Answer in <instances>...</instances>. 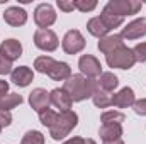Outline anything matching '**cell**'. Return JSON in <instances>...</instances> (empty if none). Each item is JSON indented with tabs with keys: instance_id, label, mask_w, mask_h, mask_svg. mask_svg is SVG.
<instances>
[{
	"instance_id": "obj_5",
	"label": "cell",
	"mask_w": 146,
	"mask_h": 144,
	"mask_svg": "<svg viewBox=\"0 0 146 144\" xmlns=\"http://www.w3.org/2000/svg\"><path fill=\"white\" fill-rule=\"evenodd\" d=\"M78 68H80L82 75L85 78H88V80H95V78H99L102 75V65H100V61L95 56H92V54H83L78 59Z\"/></svg>"
},
{
	"instance_id": "obj_2",
	"label": "cell",
	"mask_w": 146,
	"mask_h": 144,
	"mask_svg": "<svg viewBox=\"0 0 146 144\" xmlns=\"http://www.w3.org/2000/svg\"><path fill=\"white\" fill-rule=\"evenodd\" d=\"M76 124H78V115H76L73 110L60 112V114H58V119H56V122H54V126L49 129V136H51L54 141L65 139L66 136H70V132L76 127Z\"/></svg>"
},
{
	"instance_id": "obj_22",
	"label": "cell",
	"mask_w": 146,
	"mask_h": 144,
	"mask_svg": "<svg viewBox=\"0 0 146 144\" xmlns=\"http://www.w3.org/2000/svg\"><path fill=\"white\" fill-rule=\"evenodd\" d=\"M92 100H94V105L99 108H107L109 105H112V95L109 92L97 88V87H95V92L92 95Z\"/></svg>"
},
{
	"instance_id": "obj_1",
	"label": "cell",
	"mask_w": 146,
	"mask_h": 144,
	"mask_svg": "<svg viewBox=\"0 0 146 144\" xmlns=\"http://www.w3.org/2000/svg\"><path fill=\"white\" fill-rule=\"evenodd\" d=\"M63 90L70 95L73 102H83L87 98H90L95 92V80H88L83 75H72L65 85Z\"/></svg>"
},
{
	"instance_id": "obj_20",
	"label": "cell",
	"mask_w": 146,
	"mask_h": 144,
	"mask_svg": "<svg viewBox=\"0 0 146 144\" xmlns=\"http://www.w3.org/2000/svg\"><path fill=\"white\" fill-rule=\"evenodd\" d=\"M87 31L92 34V36L99 37V39H102V37L109 36L110 29L102 22V19L100 17H92L88 22H87Z\"/></svg>"
},
{
	"instance_id": "obj_8",
	"label": "cell",
	"mask_w": 146,
	"mask_h": 144,
	"mask_svg": "<svg viewBox=\"0 0 146 144\" xmlns=\"http://www.w3.org/2000/svg\"><path fill=\"white\" fill-rule=\"evenodd\" d=\"M110 10L121 17H126V15H134L141 10L143 3L138 2V0H110L107 3Z\"/></svg>"
},
{
	"instance_id": "obj_24",
	"label": "cell",
	"mask_w": 146,
	"mask_h": 144,
	"mask_svg": "<svg viewBox=\"0 0 146 144\" xmlns=\"http://www.w3.org/2000/svg\"><path fill=\"white\" fill-rule=\"evenodd\" d=\"M22 104V97L19 93H7L2 100H0V110H7L10 112L12 108H15L17 105Z\"/></svg>"
},
{
	"instance_id": "obj_15",
	"label": "cell",
	"mask_w": 146,
	"mask_h": 144,
	"mask_svg": "<svg viewBox=\"0 0 146 144\" xmlns=\"http://www.w3.org/2000/svg\"><path fill=\"white\" fill-rule=\"evenodd\" d=\"M33 80H34V73L29 66H19V68L12 70V73H10V81H14V85L22 87V88L31 85Z\"/></svg>"
},
{
	"instance_id": "obj_37",
	"label": "cell",
	"mask_w": 146,
	"mask_h": 144,
	"mask_svg": "<svg viewBox=\"0 0 146 144\" xmlns=\"http://www.w3.org/2000/svg\"><path fill=\"white\" fill-rule=\"evenodd\" d=\"M104 144H124L122 141H114V143H104Z\"/></svg>"
},
{
	"instance_id": "obj_26",
	"label": "cell",
	"mask_w": 146,
	"mask_h": 144,
	"mask_svg": "<svg viewBox=\"0 0 146 144\" xmlns=\"http://www.w3.org/2000/svg\"><path fill=\"white\" fill-rule=\"evenodd\" d=\"M56 119H58V112H54V110H51V108H44L42 112H39V120H41V124L46 126L48 129H51V127L54 126Z\"/></svg>"
},
{
	"instance_id": "obj_28",
	"label": "cell",
	"mask_w": 146,
	"mask_h": 144,
	"mask_svg": "<svg viewBox=\"0 0 146 144\" xmlns=\"http://www.w3.org/2000/svg\"><path fill=\"white\" fill-rule=\"evenodd\" d=\"M133 54L136 58V63H146V42H139L133 48Z\"/></svg>"
},
{
	"instance_id": "obj_38",
	"label": "cell",
	"mask_w": 146,
	"mask_h": 144,
	"mask_svg": "<svg viewBox=\"0 0 146 144\" xmlns=\"http://www.w3.org/2000/svg\"><path fill=\"white\" fill-rule=\"evenodd\" d=\"M0 132H2V131H0Z\"/></svg>"
},
{
	"instance_id": "obj_35",
	"label": "cell",
	"mask_w": 146,
	"mask_h": 144,
	"mask_svg": "<svg viewBox=\"0 0 146 144\" xmlns=\"http://www.w3.org/2000/svg\"><path fill=\"white\" fill-rule=\"evenodd\" d=\"M63 144H85V139L83 137H72V139L65 141Z\"/></svg>"
},
{
	"instance_id": "obj_16",
	"label": "cell",
	"mask_w": 146,
	"mask_h": 144,
	"mask_svg": "<svg viewBox=\"0 0 146 144\" xmlns=\"http://www.w3.org/2000/svg\"><path fill=\"white\" fill-rule=\"evenodd\" d=\"M121 46H124V39L121 37V34H112V36L102 37V39L99 41V44H97L99 51L104 53L106 56L110 54L112 51H115L117 48H121Z\"/></svg>"
},
{
	"instance_id": "obj_19",
	"label": "cell",
	"mask_w": 146,
	"mask_h": 144,
	"mask_svg": "<svg viewBox=\"0 0 146 144\" xmlns=\"http://www.w3.org/2000/svg\"><path fill=\"white\" fill-rule=\"evenodd\" d=\"M95 87L100 88V90H104V92H109L110 93V92H114V90L119 87V78H117L114 73L106 71L95 80Z\"/></svg>"
},
{
	"instance_id": "obj_4",
	"label": "cell",
	"mask_w": 146,
	"mask_h": 144,
	"mask_svg": "<svg viewBox=\"0 0 146 144\" xmlns=\"http://www.w3.org/2000/svg\"><path fill=\"white\" fill-rule=\"evenodd\" d=\"M85 37L82 36V32L78 29H72L68 31L63 41H61V46H63V51L66 54H78L80 51L85 49Z\"/></svg>"
},
{
	"instance_id": "obj_14",
	"label": "cell",
	"mask_w": 146,
	"mask_h": 144,
	"mask_svg": "<svg viewBox=\"0 0 146 144\" xmlns=\"http://www.w3.org/2000/svg\"><path fill=\"white\" fill-rule=\"evenodd\" d=\"M0 53L10 61H15L22 56V44L17 39H5L0 44Z\"/></svg>"
},
{
	"instance_id": "obj_12",
	"label": "cell",
	"mask_w": 146,
	"mask_h": 144,
	"mask_svg": "<svg viewBox=\"0 0 146 144\" xmlns=\"http://www.w3.org/2000/svg\"><path fill=\"white\" fill-rule=\"evenodd\" d=\"M49 102H51V105H54L60 112H66L73 105V100L70 98V95L63 88H54L49 93Z\"/></svg>"
},
{
	"instance_id": "obj_13",
	"label": "cell",
	"mask_w": 146,
	"mask_h": 144,
	"mask_svg": "<svg viewBox=\"0 0 146 144\" xmlns=\"http://www.w3.org/2000/svg\"><path fill=\"white\" fill-rule=\"evenodd\" d=\"M136 97H134V90L131 87H124L122 90H119L117 93L112 95V105L117 108H126L134 105Z\"/></svg>"
},
{
	"instance_id": "obj_9",
	"label": "cell",
	"mask_w": 146,
	"mask_h": 144,
	"mask_svg": "<svg viewBox=\"0 0 146 144\" xmlns=\"http://www.w3.org/2000/svg\"><path fill=\"white\" fill-rule=\"evenodd\" d=\"M143 36H146V19L145 17H139V19L129 22L122 29V32H121V37L127 39V41H134V39H139Z\"/></svg>"
},
{
	"instance_id": "obj_21",
	"label": "cell",
	"mask_w": 146,
	"mask_h": 144,
	"mask_svg": "<svg viewBox=\"0 0 146 144\" xmlns=\"http://www.w3.org/2000/svg\"><path fill=\"white\" fill-rule=\"evenodd\" d=\"M100 19H102V22L109 27L110 31L112 29H115V27H119L122 22H124V17H121V15H117V14H114L112 10H110L109 7L106 5L104 9H102V14L99 15Z\"/></svg>"
},
{
	"instance_id": "obj_6",
	"label": "cell",
	"mask_w": 146,
	"mask_h": 144,
	"mask_svg": "<svg viewBox=\"0 0 146 144\" xmlns=\"http://www.w3.org/2000/svg\"><path fill=\"white\" fill-rule=\"evenodd\" d=\"M34 22L39 26V29H48L56 22V10L51 3H39L34 10Z\"/></svg>"
},
{
	"instance_id": "obj_33",
	"label": "cell",
	"mask_w": 146,
	"mask_h": 144,
	"mask_svg": "<svg viewBox=\"0 0 146 144\" xmlns=\"http://www.w3.org/2000/svg\"><path fill=\"white\" fill-rule=\"evenodd\" d=\"M134 112L138 114V115H146V98H141V100H136L134 102Z\"/></svg>"
},
{
	"instance_id": "obj_32",
	"label": "cell",
	"mask_w": 146,
	"mask_h": 144,
	"mask_svg": "<svg viewBox=\"0 0 146 144\" xmlns=\"http://www.w3.org/2000/svg\"><path fill=\"white\" fill-rule=\"evenodd\" d=\"M12 124V114L7 110H0V131Z\"/></svg>"
},
{
	"instance_id": "obj_17",
	"label": "cell",
	"mask_w": 146,
	"mask_h": 144,
	"mask_svg": "<svg viewBox=\"0 0 146 144\" xmlns=\"http://www.w3.org/2000/svg\"><path fill=\"white\" fill-rule=\"evenodd\" d=\"M48 76L54 81H66L72 76V68L68 63L63 61H54V65L51 66V70L48 71Z\"/></svg>"
},
{
	"instance_id": "obj_27",
	"label": "cell",
	"mask_w": 146,
	"mask_h": 144,
	"mask_svg": "<svg viewBox=\"0 0 146 144\" xmlns=\"http://www.w3.org/2000/svg\"><path fill=\"white\" fill-rule=\"evenodd\" d=\"M21 144H44V136L39 131H27L24 134Z\"/></svg>"
},
{
	"instance_id": "obj_23",
	"label": "cell",
	"mask_w": 146,
	"mask_h": 144,
	"mask_svg": "<svg viewBox=\"0 0 146 144\" xmlns=\"http://www.w3.org/2000/svg\"><path fill=\"white\" fill-rule=\"evenodd\" d=\"M126 120V115L122 112H117V110H107L100 115V122L102 126H110V124H119L122 126V122Z\"/></svg>"
},
{
	"instance_id": "obj_36",
	"label": "cell",
	"mask_w": 146,
	"mask_h": 144,
	"mask_svg": "<svg viewBox=\"0 0 146 144\" xmlns=\"http://www.w3.org/2000/svg\"><path fill=\"white\" fill-rule=\"evenodd\" d=\"M85 144H97L94 139H85Z\"/></svg>"
},
{
	"instance_id": "obj_7",
	"label": "cell",
	"mask_w": 146,
	"mask_h": 144,
	"mask_svg": "<svg viewBox=\"0 0 146 144\" xmlns=\"http://www.w3.org/2000/svg\"><path fill=\"white\" fill-rule=\"evenodd\" d=\"M34 44L39 49L51 53V51H54L58 48L60 39L51 29H37L34 32Z\"/></svg>"
},
{
	"instance_id": "obj_18",
	"label": "cell",
	"mask_w": 146,
	"mask_h": 144,
	"mask_svg": "<svg viewBox=\"0 0 146 144\" xmlns=\"http://www.w3.org/2000/svg\"><path fill=\"white\" fill-rule=\"evenodd\" d=\"M99 136L104 143H114L121 141L122 137V126L119 124H110V126H102L99 131Z\"/></svg>"
},
{
	"instance_id": "obj_10",
	"label": "cell",
	"mask_w": 146,
	"mask_h": 144,
	"mask_svg": "<svg viewBox=\"0 0 146 144\" xmlns=\"http://www.w3.org/2000/svg\"><path fill=\"white\" fill-rule=\"evenodd\" d=\"M29 104L33 110H36L37 114L42 112L44 108H49V93L44 90V88H34L31 93H29Z\"/></svg>"
},
{
	"instance_id": "obj_29",
	"label": "cell",
	"mask_w": 146,
	"mask_h": 144,
	"mask_svg": "<svg viewBox=\"0 0 146 144\" xmlns=\"http://www.w3.org/2000/svg\"><path fill=\"white\" fill-rule=\"evenodd\" d=\"M75 5L80 12H90L97 7V2L95 0H75Z\"/></svg>"
},
{
	"instance_id": "obj_25",
	"label": "cell",
	"mask_w": 146,
	"mask_h": 144,
	"mask_svg": "<svg viewBox=\"0 0 146 144\" xmlns=\"http://www.w3.org/2000/svg\"><path fill=\"white\" fill-rule=\"evenodd\" d=\"M54 61L56 59H53L51 56H39V58H36V61H34V68H36V71L48 75V71L51 70V66L54 65Z\"/></svg>"
},
{
	"instance_id": "obj_34",
	"label": "cell",
	"mask_w": 146,
	"mask_h": 144,
	"mask_svg": "<svg viewBox=\"0 0 146 144\" xmlns=\"http://www.w3.org/2000/svg\"><path fill=\"white\" fill-rule=\"evenodd\" d=\"M9 93V83L5 80H0V100Z\"/></svg>"
},
{
	"instance_id": "obj_11",
	"label": "cell",
	"mask_w": 146,
	"mask_h": 144,
	"mask_svg": "<svg viewBox=\"0 0 146 144\" xmlns=\"http://www.w3.org/2000/svg\"><path fill=\"white\" fill-rule=\"evenodd\" d=\"M3 20L12 27L24 26L27 22V12L24 9H21V7H9L3 12Z\"/></svg>"
},
{
	"instance_id": "obj_3",
	"label": "cell",
	"mask_w": 146,
	"mask_h": 144,
	"mask_svg": "<svg viewBox=\"0 0 146 144\" xmlns=\"http://www.w3.org/2000/svg\"><path fill=\"white\" fill-rule=\"evenodd\" d=\"M107 65L110 68H119V70H129L136 65V58L133 54V49L127 46H121L115 51L106 56Z\"/></svg>"
},
{
	"instance_id": "obj_30",
	"label": "cell",
	"mask_w": 146,
	"mask_h": 144,
	"mask_svg": "<svg viewBox=\"0 0 146 144\" xmlns=\"http://www.w3.org/2000/svg\"><path fill=\"white\" fill-rule=\"evenodd\" d=\"M9 73H12V61L0 53V75H9Z\"/></svg>"
},
{
	"instance_id": "obj_31",
	"label": "cell",
	"mask_w": 146,
	"mask_h": 144,
	"mask_svg": "<svg viewBox=\"0 0 146 144\" xmlns=\"http://www.w3.org/2000/svg\"><path fill=\"white\" fill-rule=\"evenodd\" d=\"M56 5H58V9L63 10V12H73V10L76 9L75 0H58Z\"/></svg>"
}]
</instances>
